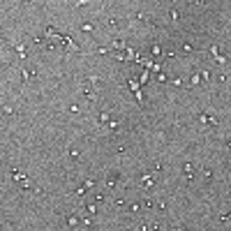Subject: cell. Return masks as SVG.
Returning a JSON list of instances; mask_svg holds the SVG:
<instances>
[{"label":"cell","mask_w":231,"mask_h":231,"mask_svg":"<svg viewBox=\"0 0 231 231\" xmlns=\"http://www.w3.org/2000/svg\"><path fill=\"white\" fill-rule=\"evenodd\" d=\"M76 222H79V220H76V217H74V215H72V217H67V224H69V227H74V224H76Z\"/></svg>","instance_id":"cell-2"},{"label":"cell","mask_w":231,"mask_h":231,"mask_svg":"<svg viewBox=\"0 0 231 231\" xmlns=\"http://www.w3.org/2000/svg\"><path fill=\"white\" fill-rule=\"evenodd\" d=\"M88 0H76V7H81V5H86Z\"/></svg>","instance_id":"cell-5"},{"label":"cell","mask_w":231,"mask_h":231,"mask_svg":"<svg viewBox=\"0 0 231 231\" xmlns=\"http://www.w3.org/2000/svg\"><path fill=\"white\" fill-rule=\"evenodd\" d=\"M81 28H83V30H86V33H93V26H90V23H83V26H81Z\"/></svg>","instance_id":"cell-3"},{"label":"cell","mask_w":231,"mask_h":231,"mask_svg":"<svg viewBox=\"0 0 231 231\" xmlns=\"http://www.w3.org/2000/svg\"><path fill=\"white\" fill-rule=\"evenodd\" d=\"M185 171H187V176H192V171H194V166H192V164H185Z\"/></svg>","instance_id":"cell-4"},{"label":"cell","mask_w":231,"mask_h":231,"mask_svg":"<svg viewBox=\"0 0 231 231\" xmlns=\"http://www.w3.org/2000/svg\"><path fill=\"white\" fill-rule=\"evenodd\" d=\"M12 46L16 49V53H19V58H26V46H23V44H19V42H16V44H12Z\"/></svg>","instance_id":"cell-1"}]
</instances>
